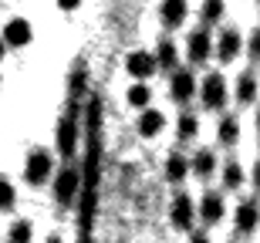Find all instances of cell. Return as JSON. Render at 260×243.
Returning a JSON list of instances; mask_svg holds the SVG:
<instances>
[{"instance_id": "1", "label": "cell", "mask_w": 260, "mask_h": 243, "mask_svg": "<svg viewBox=\"0 0 260 243\" xmlns=\"http://www.w3.org/2000/svg\"><path fill=\"white\" fill-rule=\"evenodd\" d=\"M98 169H102V105L91 98V105H88V152L85 169H81V186H78V236H88V230H91L98 199Z\"/></svg>"}, {"instance_id": "2", "label": "cell", "mask_w": 260, "mask_h": 243, "mask_svg": "<svg viewBox=\"0 0 260 243\" xmlns=\"http://www.w3.org/2000/svg\"><path fill=\"white\" fill-rule=\"evenodd\" d=\"M78 186H81V165H64V169L54 176V199H58V206L75 203Z\"/></svg>"}, {"instance_id": "3", "label": "cell", "mask_w": 260, "mask_h": 243, "mask_svg": "<svg viewBox=\"0 0 260 243\" xmlns=\"http://www.w3.org/2000/svg\"><path fill=\"white\" fill-rule=\"evenodd\" d=\"M24 179H27L30 186H44L51 179V152H44V149H34L27 156V162H24Z\"/></svg>"}, {"instance_id": "4", "label": "cell", "mask_w": 260, "mask_h": 243, "mask_svg": "<svg viewBox=\"0 0 260 243\" xmlns=\"http://www.w3.org/2000/svg\"><path fill=\"white\" fill-rule=\"evenodd\" d=\"M58 152L64 159H75V152H78V118H75V112H68L58 122Z\"/></svg>"}, {"instance_id": "5", "label": "cell", "mask_w": 260, "mask_h": 243, "mask_svg": "<svg viewBox=\"0 0 260 243\" xmlns=\"http://www.w3.org/2000/svg\"><path fill=\"white\" fill-rule=\"evenodd\" d=\"M200 98H203L206 108L220 112V108L226 105V81H223V75H206V81H203V88H200Z\"/></svg>"}, {"instance_id": "6", "label": "cell", "mask_w": 260, "mask_h": 243, "mask_svg": "<svg viewBox=\"0 0 260 243\" xmlns=\"http://www.w3.org/2000/svg\"><path fill=\"white\" fill-rule=\"evenodd\" d=\"M30 38H34V30H30V24L24 17H14L4 27V48H24V44H30Z\"/></svg>"}, {"instance_id": "7", "label": "cell", "mask_w": 260, "mask_h": 243, "mask_svg": "<svg viewBox=\"0 0 260 243\" xmlns=\"http://www.w3.org/2000/svg\"><path fill=\"white\" fill-rule=\"evenodd\" d=\"M193 223H196V206L186 193H179L173 199V226L176 230H189Z\"/></svg>"}, {"instance_id": "8", "label": "cell", "mask_w": 260, "mask_h": 243, "mask_svg": "<svg viewBox=\"0 0 260 243\" xmlns=\"http://www.w3.org/2000/svg\"><path fill=\"white\" fill-rule=\"evenodd\" d=\"M173 98L179 101V105H186L189 98L196 95V78H193V71H186V68H176L173 71Z\"/></svg>"}, {"instance_id": "9", "label": "cell", "mask_w": 260, "mask_h": 243, "mask_svg": "<svg viewBox=\"0 0 260 243\" xmlns=\"http://www.w3.org/2000/svg\"><path fill=\"white\" fill-rule=\"evenodd\" d=\"M125 68H128L132 78L145 81V78H152V75H155V58L149 54V51H132L128 61H125Z\"/></svg>"}, {"instance_id": "10", "label": "cell", "mask_w": 260, "mask_h": 243, "mask_svg": "<svg viewBox=\"0 0 260 243\" xmlns=\"http://www.w3.org/2000/svg\"><path fill=\"white\" fill-rule=\"evenodd\" d=\"M186 54H189V61L193 64H203V61L213 54V41L206 30H193L189 34V41H186Z\"/></svg>"}, {"instance_id": "11", "label": "cell", "mask_w": 260, "mask_h": 243, "mask_svg": "<svg viewBox=\"0 0 260 243\" xmlns=\"http://www.w3.org/2000/svg\"><path fill=\"white\" fill-rule=\"evenodd\" d=\"M186 14H189V4L186 0H162V7H159V17H162V24L169 30L179 27L186 20Z\"/></svg>"}, {"instance_id": "12", "label": "cell", "mask_w": 260, "mask_h": 243, "mask_svg": "<svg viewBox=\"0 0 260 243\" xmlns=\"http://www.w3.org/2000/svg\"><path fill=\"white\" fill-rule=\"evenodd\" d=\"M200 220L206 226H213V223H220L223 220V196L220 193H206L203 196V203H200Z\"/></svg>"}, {"instance_id": "13", "label": "cell", "mask_w": 260, "mask_h": 243, "mask_svg": "<svg viewBox=\"0 0 260 243\" xmlns=\"http://www.w3.org/2000/svg\"><path fill=\"white\" fill-rule=\"evenodd\" d=\"M243 41H240V30H223L220 41H216V58L220 61H233L237 54H240Z\"/></svg>"}, {"instance_id": "14", "label": "cell", "mask_w": 260, "mask_h": 243, "mask_svg": "<svg viewBox=\"0 0 260 243\" xmlns=\"http://www.w3.org/2000/svg\"><path fill=\"white\" fill-rule=\"evenodd\" d=\"M162 128H166V115H162V112H155V108H142V115H139V135L152 138V135H159Z\"/></svg>"}, {"instance_id": "15", "label": "cell", "mask_w": 260, "mask_h": 243, "mask_svg": "<svg viewBox=\"0 0 260 243\" xmlns=\"http://www.w3.org/2000/svg\"><path fill=\"white\" fill-rule=\"evenodd\" d=\"M253 226H257V203L253 199H243L237 206V233H253Z\"/></svg>"}, {"instance_id": "16", "label": "cell", "mask_w": 260, "mask_h": 243, "mask_svg": "<svg viewBox=\"0 0 260 243\" xmlns=\"http://www.w3.org/2000/svg\"><path fill=\"white\" fill-rule=\"evenodd\" d=\"M155 58V68H166V71H176V61H179V51H176V44L169 38L159 41V51L152 54Z\"/></svg>"}, {"instance_id": "17", "label": "cell", "mask_w": 260, "mask_h": 243, "mask_svg": "<svg viewBox=\"0 0 260 243\" xmlns=\"http://www.w3.org/2000/svg\"><path fill=\"white\" fill-rule=\"evenodd\" d=\"M186 172H189V159H186V156L173 152V156L166 159V179H169V183H183Z\"/></svg>"}, {"instance_id": "18", "label": "cell", "mask_w": 260, "mask_h": 243, "mask_svg": "<svg viewBox=\"0 0 260 243\" xmlns=\"http://www.w3.org/2000/svg\"><path fill=\"white\" fill-rule=\"evenodd\" d=\"M189 169H193L200 179H210L213 169H216V156H213V149H203V152H196V159L189 162Z\"/></svg>"}, {"instance_id": "19", "label": "cell", "mask_w": 260, "mask_h": 243, "mask_svg": "<svg viewBox=\"0 0 260 243\" xmlns=\"http://www.w3.org/2000/svg\"><path fill=\"white\" fill-rule=\"evenodd\" d=\"M253 98H257V78L253 75H240L237 78V101L240 105H250Z\"/></svg>"}, {"instance_id": "20", "label": "cell", "mask_w": 260, "mask_h": 243, "mask_svg": "<svg viewBox=\"0 0 260 243\" xmlns=\"http://www.w3.org/2000/svg\"><path fill=\"white\" fill-rule=\"evenodd\" d=\"M216 138H220V146H233V142L240 138V125H237V118H223Z\"/></svg>"}, {"instance_id": "21", "label": "cell", "mask_w": 260, "mask_h": 243, "mask_svg": "<svg viewBox=\"0 0 260 243\" xmlns=\"http://www.w3.org/2000/svg\"><path fill=\"white\" fill-rule=\"evenodd\" d=\"M223 186H226V189H240L243 186V165L240 162H226L223 165Z\"/></svg>"}, {"instance_id": "22", "label": "cell", "mask_w": 260, "mask_h": 243, "mask_svg": "<svg viewBox=\"0 0 260 243\" xmlns=\"http://www.w3.org/2000/svg\"><path fill=\"white\" fill-rule=\"evenodd\" d=\"M149 98H152V91L145 85H132L128 88V105L132 108H149Z\"/></svg>"}, {"instance_id": "23", "label": "cell", "mask_w": 260, "mask_h": 243, "mask_svg": "<svg viewBox=\"0 0 260 243\" xmlns=\"http://www.w3.org/2000/svg\"><path fill=\"white\" fill-rule=\"evenodd\" d=\"M30 233H34V230H30V223H27V220H17V223L10 226L7 243H30Z\"/></svg>"}, {"instance_id": "24", "label": "cell", "mask_w": 260, "mask_h": 243, "mask_svg": "<svg viewBox=\"0 0 260 243\" xmlns=\"http://www.w3.org/2000/svg\"><path fill=\"white\" fill-rule=\"evenodd\" d=\"M196 132H200V122H196V115H189V112H186V115L179 118V138H183V142H189V138H196Z\"/></svg>"}, {"instance_id": "25", "label": "cell", "mask_w": 260, "mask_h": 243, "mask_svg": "<svg viewBox=\"0 0 260 243\" xmlns=\"http://www.w3.org/2000/svg\"><path fill=\"white\" fill-rule=\"evenodd\" d=\"M220 17H223V0H206L203 4V20L206 24H216Z\"/></svg>"}, {"instance_id": "26", "label": "cell", "mask_w": 260, "mask_h": 243, "mask_svg": "<svg viewBox=\"0 0 260 243\" xmlns=\"http://www.w3.org/2000/svg\"><path fill=\"white\" fill-rule=\"evenodd\" d=\"M14 203H17V193H14V186H10L7 179H0V210H14Z\"/></svg>"}, {"instance_id": "27", "label": "cell", "mask_w": 260, "mask_h": 243, "mask_svg": "<svg viewBox=\"0 0 260 243\" xmlns=\"http://www.w3.org/2000/svg\"><path fill=\"white\" fill-rule=\"evenodd\" d=\"M78 4H81V0H58V7H61V10H75Z\"/></svg>"}, {"instance_id": "28", "label": "cell", "mask_w": 260, "mask_h": 243, "mask_svg": "<svg viewBox=\"0 0 260 243\" xmlns=\"http://www.w3.org/2000/svg\"><path fill=\"white\" fill-rule=\"evenodd\" d=\"M260 54V38H250V58H257Z\"/></svg>"}, {"instance_id": "29", "label": "cell", "mask_w": 260, "mask_h": 243, "mask_svg": "<svg viewBox=\"0 0 260 243\" xmlns=\"http://www.w3.org/2000/svg\"><path fill=\"white\" fill-rule=\"evenodd\" d=\"M189 243H210V240H206V233H193V240H189Z\"/></svg>"}, {"instance_id": "30", "label": "cell", "mask_w": 260, "mask_h": 243, "mask_svg": "<svg viewBox=\"0 0 260 243\" xmlns=\"http://www.w3.org/2000/svg\"><path fill=\"white\" fill-rule=\"evenodd\" d=\"M78 243H91V240H88V236H78Z\"/></svg>"}, {"instance_id": "31", "label": "cell", "mask_w": 260, "mask_h": 243, "mask_svg": "<svg viewBox=\"0 0 260 243\" xmlns=\"http://www.w3.org/2000/svg\"><path fill=\"white\" fill-rule=\"evenodd\" d=\"M48 243H61V240H58V236H48Z\"/></svg>"}, {"instance_id": "32", "label": "cell", "mask_w": 260, "mask_h": 243, "mask_svg": "<svg viewBox=\"0 0 260 243\" xmlns=\"http://www.w3.org/2000/svg\"><path fill=\"white\" fill-rule=\"evenodd\" d=\"M4 51H7V48H4V41H0V58H4Z\"/></svg>"}]
</instances>
